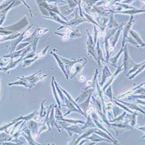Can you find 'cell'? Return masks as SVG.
<instances>
[{
    "mask_svg": "<svg viewBox=\"0 0 145 145\" xmlns=\"http://www.w3.org/2000/svg\"><path fill=\"white\" fill-rule=\"evenodd\" d=\"M40 71L34 74L33 75L27 77H23V78H18L19 79V81L14 82L12 84H9V86L12 85H21L25 86L26 88H29V90L30 89L35 86V84H37L39 81L41 80L44 78L45 77L48 76V74H39Z\"/></svg>",
    "mask_w": 145,
    "mask_h": 145,
    "instance_id": "1",
    "label": "cell"
},
{
    "mask_svg": "<svg viewBox=\"0 0 145 145\" xmlns=\"http://www.w3.org/2000/svg\"><path fill=\"white\" fill-rule=\"evenodd\" d=\"M108 127H109L115 131L117 136H118L120 134H122V133L127 131L133 130L135 129L134 127H132L129 125L128 120H127L125 122L122 121L118 123H111Z\"/></svg>",
    "mask_w": 145,
    "mask_h": 145,
    "instance_id": "2",
    "label": "cell"
},
{
    "mask_svg": "<svg viewBox=\"0 0 145 145\" xmlns=\"http://www.w3.org/2000/svg\"><path fill=\"white\" fill-rule=\"evenodd\" d=\"M87 62V59H83L81 61L77 62L71 67L70 71V75L71 74V76L70 77V79H72L80 73L82 68L86 65Z\"/></svg>",
    "mask_w": 145,
    "mask_h": 145,
    "instance_id": "3",
    "label": "cell"
},
{
    "mask_svg": "<svg viewBox=\"0 0 145 145\" xmlns=\"http://www.w3.org/2000/svg\"><path fill=\"white\" fill-rule=\"evenodd\" d=\"M91 98L92 99L93 102L95 105V108L96 111L98 112V113L99 114V116L101 117V119L108 126L109 125V122H108V120L107 117V116H105L102 112V105H101V102H100V101L96 99L94 96H93L92 95Z\"/></svg>",
    "mask_w": 145,
    "mask_h": 145,
    "instance_id": "4",
    "label": "cell"
},
{
    "mask_svg": "<svg viewBox=\"0 0 145 145\" xmlns=\"http://www.w3.org/2000/svg\"><path fill=\"white\" fill-rule=\"evenodd\" d=\"M55 118L57 121H63L69 123L71 124H84L85 122L82 120H73V119H65L64 118L63 116H62L61 110L59 108H56V114H55Z\"/></svg>",
    "mask_w": 145,
    "mask_h": 145,
    "instance_id": "5",
    "label": "cell"
},
{
    "mask_svg": "<svg viewBox=\"0 0 145 145\" xmlns=\"http://www.w3.org/2000/svg\"><path fill=\"white\" fill-rule=\"evenodd\" d=\"M65 106L68 108V110H67V112L63 115L64 116H66L67 115L70 114L72 112H76L83 115L86 118H87V115L84 112L80 111L79 109H78L77 107L73 103H71L70 101L68 100L67 97L65 98Z\"/></svg>",
    "mask_w": 145,
    "mask_h": 145,
    "instance_id": "6",
    "label": "cell"
},
{
    "mask_svg": "<svg viewBox=\"0 0 145 145\" xmlns=\"http://www.w3.org/2000/svg\"><path fill=\"white\" fill-rule=\"evenodd\" d=\"M124 53H125V56H124V65H123L124 67L123 71H124V74L125 76L127 72H128V71L134 67L136 63H135L134 62H133L131 60V59L129 57L126 46L124 50Z\"/></svg>",
    "mask_w": 145,
    "mask_h": 145,
    "instance_id": "7",
    "label": "cell"
},
{
    "mask_svg": "<svg viewBox=\"0 0 145 145\" xmlns=\"http://www.w3.org/2000/svg\"><path fill=\"white\" fill-rule=\"evenodd\" d=\"M90 116H91V117L92 120H93V121L95 123L96 126L98 127V129H101V130H102V131L106 132V133H107V134H108V135H109L113 138V139L114 140L116 141L117 142H118V140H117L111 135L110 133L106 129V128L104 127V125L102 124V123L99 120V118H98V114H96V113L95 111H94L93 113H92Z\"/></svg>",
    "mask_w": 145,
    "mask_h": 145,
    "instance_id": "8",
    "label": "cell"
},
{
    "mask_svg": "<svg viewBox=\"0 0 145 145\" xmlns=\"http://www.w3.org/2000/svg\"><path fill=\"white\" fill-rule=\"evenodd\" d=\"M64 129H65L67 132L69 133L70 137H71L74 134H78L79 135H80L81 134H82L84 131L83 129H81V128L79 127L77 124H72V125H69L67 127H63Z\"/></svg>",
    "mask_w": 145,
    "mask_h": 145,
    "instance_id": "9",
    "label": "cell"
},
{
    "mask_svg": "<svg viewBox=\"0 0 145 145\" xmlns=\"http://www.w3.org/2000/svg\"><path fill=\"white\" fill-rule=\"evenodd\" d=\"M95 90V88H90L88 89H83L80 95L76 99L75 101L76 102H81L83 100H86L88 96L91 94Z\"/></svg>",
    "mask_w": 145,
    "mask_h": 145,
    "instance_id": "10",
    "label": "cell"
},
{
    "mask_svg": "<svg viewBox=\"0 0 145 145\" xmlns=\"http://www.w3.org/2000/svg\"><path fill=\"white\" fill-rule=\"evenodd\" d=\"M114 99L116 100L117 101L121 103L122 104L124 105L125 106H126L128 108H131V109H132V110H134L137 112H141L142 114H144V111L143 110H142V108H140L138 105H137L135 103H128V102H123L121 100H119L117 98H113Z\"/></svg>",
    "mask_w": 145,
    "mask_h": 145,
    "instance_id": "11",
    "label": "cell"
},
{
    "mask_svg": "<svg viewBox=\"0 0 145 145\" xmlns=\"http://www.w3.org/2000/svg\"><path fill=\"white\" fill-rule=\"evenodd\" d=\"M85 139H86L87 140H91L92 142H93L95 143H96L97 142H108V143H112V142L110 140L106 139L101 137L99 135H98V134H95V132L93 133V134L91 135V136L87 137Z\"/></svg>",
    "mask_w": 145,
    "mask_h": 145,
    "instance_id": "12",
    "label": "cell"
},
{
    "mask_svg": "<svg viewBox=\"0 0 145 145\" xmlns=\"http://www.w3.org/2000/svg\"><path fill=\"white\" fill-rule=\"evenodd\" d=\"M123 65H121V66L118 67L117 68V70L115 71L114 73L113 74H112V76L110 77V80H109V81H108V82H107V84H106V85H105V86L103 88V89H102V90H103V92H104V91L106 89V88H107L108 86H109L110 85H112V84L113 82L114 81V80L116 79V77L118 75V74L120 73L121 72L123 71L124 70V69H123Z\"/></svg>",
    "mask_w": 145,
    "mask_h": 145,
    "instance_id": "13",
    "label": "cell"
},
{
    "mask_svg": "<svg viewBox=\"0 0 145 145\" xmlns=\"http://www.w3.org/2000/svg\"><path fill=\"white\" fill-rule=\"evenodd\" d=\"M112 76V73L110 72L109 69H108L107 66L105 65L103 69V71H102V81L100 83H99V84H100L99 86L102 87L103 86V84H105V82H106V79L110 78Z\"/></svg>",
    "mask_w": 145,
    "mask_h": 145,
    "instance_id": "14",
    "label": "cell"
},
{
    "mask_svg": "<svg viewBox=\"0 0 145 145\" xmlns=\"http://www.w3.org/2000/svg\"><path fill=\"white\" fill-rule=\"evenodd\" d=\"M144 86V82L141 83V84H140V85L137 86V87H135V88H131V89L128 90L127 91L122 93L121 94H120V95H118V96H117V99H123V98H124L128 97L129 96H130V95H132L133 93H134V92H135V91L137 89H138V88H140V87H142V86Z\"/></svg>",
    "mask_w": 145,
    "mask_h": 145,
    "instance_id": "15",
    "label": "cell"
},
{
    "mask_svg": "<svg viewBox=\"0 0 145 145\" xmlns=\"http://www.w3.org/2000/svg\"><path fill=\"white\" fill-rule=\"evenodd\" d=\"M98 128H91V129H89L88 130H87L86 131L83 132V133L82 134L80 135V136L79 137L78 136V138H77V140L74 142V144H78V143H79V142L81 140H82L83 139L86 138V137H89L91 135H92L93 133L95 132V131Z\"/></svg>",
    "mask_w": 145,
    "mask_h": 145,
    "instance_id": "16",
    "label": "cell"
},
{
    "mask_svg": "<svg viewBox=\"0 0 145 145\" xmlns=\"http://www.w3.org/2000/svg\"><path fill=\"white\" fill-rule=\"evenodd\" d=\"M95 134H98V135H100L101 137H103V138H105V139H108V140H110L112 142V143H113L114 144H118V142H117L116 141H115V140H114L113 139V138L108 135L107 133H106V132H105L103 131H102V130H101V129H96L95 131Z\"/></svg>",
    "mask_w": 145,
    "mask_h": 145,
    "instance_id": "17",
    "label": "cell"
},
{
    "mask_svg": "<svg viewBox=\"0 0 145 145\" xmlns=\"http://www.w3.org/2000/svg\"><path fill=\"white\" fill-rule=\"evenodd\" d=\"M92 95V93H91L88 96V98L86 99L85 101H84L83 103H81L78 105L80 108L86 114V112H87V110L88 109V108L89 107V103H90V101H91Z\"/></svg>",
    "mask_w": 145,
    "mask_h": 145,
    "instance_id": "18",
    "label": "cell"
},
{
    "mask_svg": "<svg viewBox=\"0 0 145 145\" xmlns=\"http://www.w3.org/2000/svg\"><path fill=\"white\" fill-rule=\"evenodd\" d=\"M87 121L86 122H85L84 124V126L82 127H81V129L83 130H86V129L89 128H96V126L95 124V123L93 121V120H92L91 116L90 115H88L87 116Z\"/></svg>",
    "mask_w": 145,
    "mask_h": 145,
    "instance_id": "19",
    "label": "cell"
},
{
    "mask_svg": "<svg viewBox=\"0 0 145 145\" xmlns=\"http://www.w3.org/2000/svg\"><path fill=\"white\" fill-rule=\"evenodd\" d=\"M138 116V113L137 111L135 112H134L132 113V115H127V118H129V124L132 127H134L135 128V126L137 124V118Z\"/></svg>",
    "mask_w": 145,
    "mask_h": 145,
    "instance_id": "20",
    "label": "cell"
},
{
    "mask_svg": "<svg viewBox=\"0 0 145 145\" xmlns=\"http://www.w3.org/2000/svg\"><path fill=\"white\" fill-rule=\"evenodd\" d=\"M88 36H89V39H88V52L93 55L94 58L96 60V61H97V59H96V55H95V50L93 49V40H92V39L91 36L89 35V34L88 33Z\"/></svg>",
    "mask_w": 145,
    "mask_h": 145,
    "instance_id": "21",
    "label": "cell"
},
{
    "mask_svg": "<svg viewBox=\"0 0 145 145\" xmlns=\"http://www.w3.org/2000/svg\"><path fill=\"white\" fill-rule=\"evenodd\" d=\"M127 114V112L125 111H124V112H123L120 115L118 116L117 117H116V118H114L113 120L109 121V123H118V122H122L124 121V118H125V116Z\"/></svg>",
    "mask_w": 145,
    "mask_h": 145,
    "instance_id": "22",
    "label": "cell"
},
{
    "mask_svg": "<svg viewBox=\"0 0 145 145\" xmlns=\"http://www.w3.org/2000/svg\"><path fill=\"white\" fill-rule=\"evenodd\" d=\"M107 89H106L104 92L106 96H107V97L109 98V99L111 101H113V92H112V85H110L108 86L107 88Z\"/></svg>",
    "mask_w": 145,
    "mask_h": 145,
    "instance_id": "23",
    "label": "cell"
},
{
    "mask_svg": "<svg viewBox=\"0 0 145 145\" xmlns=\"http://www.w3.org/2000/svg\"><path fill=\"white\" fill-rule=\"evenodd\" d=\"M112 112L113 113V116L114 118H116V117H117L118 116L120 115L123 113V110H122L121 108H119L118 106H116L115 105H114L112 107Z\"/></svg>",
    "mask_w": 145,
    "mask_h": 145,
    "instance_id": "24",
    "label": "cell"
},
{
    "mask_svg": "<svg viewBox=\"0 0 145 145\" xmlns=\"http://www.w3.org/2000/svg\"><path fill=\"white\" fill-rule=\"evenodd\" d=\"M144 62H142V63H140V64H135V65L133 67L132 69H131L129 71H128V72H127V74L125 75V76L127 77H128L132 73H133V72H135V71H137L142 65H144Z\"/></svg>",
    "mask_w": 145,
    "mask_h": 145,
    "instance_id": "25",
    "label": "cell"
},
{
    "mask_svg": "<svg viewBox=\"0 0 145 145\" xmlns=\"http://www.w3.org/2000/svg\"><path fill=\"white\" fill-rule=\"evenodd\" d=\"M54 77H52V90H53V93L54 95V96L55 97V99L57 101V103L58 104V106H59V108L61 110V105H60V102L58 98V96L56 95V92L55 89L54 88Z\"/></svg>",
    "mask_w": 145,
    "mask_h": 145,
    "instance_id": "26",
    "label": "cell"
},
{
    "mask_svg": "<svg viewBox=\"0 0 145 145\" xmlns=\"http://www.w3.org/2000/svg\"><path fill=\"white\" fill-rule=\"evenodd\" d=\"M114 102L115 103V104H116V105H117L119 106L121 108H122L123 110H124V111H125V112H128L130 113L131 114H132V113H134V112H132L131 110H130V108H128L126 106H125L124 105H123V104H122V103H121H121H118L116 100L114 99Z\"/></svg>",
    "mask_w": 145,
    "mask_h": 145,
    "instance_id": "27",
    "label": "cell"
},
{
    "mask_svg": "<svg viewBox=\"0 0 145 145\" xmlns=\"http://www.w3.org/2000/svg\"><path fill=\"white\" fill-rule=\"evenodd\" d=\"M50 123H51V124L52 127L54 125L56 126V127L57 128L59 131L60 132V129L59 128L58 125H57L56 124V121H55V117H54V108H52V112H51V116H50Z\"/></svg>",
    "mask_w": 145,
    "mask_h": 145,
    "instance_id": "28",
    "label": "cell"
},
{
    "mask_svg": "<svg viewBox=\"0 0 145 145\" xmlns=\"http://www.w3.org/2000/svg\"><path fill=\"white\" fill-rule=\"evenodd\" d=\"M97 50H98V59H97V62L98 63L99 66H101V63H100V61L101 59H102V61H104L103 59V57H102V51L99 48V42H98V47H97Z\"/></svg>",
    "mask_w": 145,
    "mask_h": 145,
    "instance_id": "29",
    "label": "cell"
},
{
    "mask_svg": "<svg viewBox=\"0 0 145 145\" xmlns=\"http://www.w3.org/2000/svg\"><path fill=\"white\" fill-rule=\"evenodd\" d=\"M144 69V64L143 65H142V66L138 69V71H137L136 72H135V73H134V74H132V76H129V80L133 79L135 77H136V76L139 73V72H142Z\"/></svg>",
    "mask_w": 145,
    "mask_h": 145,
    "instance_id": "30",
    "label": "cell"
},
{
    "mask_svg": "<svg viewBox=\"0 0 145 145\" xmlns=\"http://www.w3.org/2000/svg\"><path fill=\"white\" fill-rule=\"evenodd\" d=\"M122 51H123V49H121V51L117 54V55L115 57L112 58V59H111V60H110V61H111V63H112V65L113 66H114V67H117V66H116V63H117V60H118V57H120Z\"/></svg>",
    "mask_w": 145,
    "mask_h": 145,
    "instance_id": "31",
    "label": "cell"
},
{
    "mask_svg": "<svg viewBox=\"0 0 145 145\" xmlns=\"http://www.w3.org/2000/svg\"><path fill=\"white\" fill-rule=\"evenodd\" d=\"M130 33H131V34L134 36V37L137 40V41H138V42H139V43H140V44H142V45H144V44H143V42H142V41L141 40V39H140V37H139V36L138 35V34L136 33V32H135V31H132V30H131L130 31Z\"/></svg>",
    "mask_w": 145,
    "mask_h": 145,
    "instance_id": "32",
    "label": "cell"
},
{
    "mask_svg": "<svg viewBox=\"0 0 145 145\" xmlns=\"http://www.w3.org/2000/svg\"><path fill=\"white\" fill-rule=\"evenodd\" d=\"M86 77L84 76V75H81V76H79L78 77V80L80 81V82H84L86 81Z\"/></svg>",
    "mask_w": 145,
    "mask_h": 145,
    "instance_id": "33",
    "label": "cell"
},
{
    "mask_svg": "<svg viewBox=\"0 0 145 145\" xmlns=\"http://www.w3.org/2000/svg\"><path fill=\"white\" fill-rule=\"evenodd\" d=\"M135 101H136L137 102H138V103H140V104H142V105H144V101H140L139 99H135Z\"/></svg>",
    "mask_w": 145,
    "mask_h": 145,
    "instance_id": "34",
    "label": "cell"
},
{
    "mask_svg": "<svg viewBox=\"0 0 145 145\" xmlns=\"http://www.w3.org/2000/svg\"><path fill=\"white\" fill-rule=\"evenodd\" d=\"M137 127V128H138L139 130H140V131H142V132H144V127Z\"/></svg>",
    "mask_w": 145,
    "mask_h": 145,
    "instance_id": "35",
    "label": "cell"
}]
</instances>
